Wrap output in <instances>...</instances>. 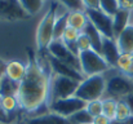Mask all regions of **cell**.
<instances>
[{"instance_id":"obj_1","label":"cell","mask_w":133,"mask_h":124,"mask_svg":"<svg viewBox=\"0 0 133 124\" xmlns=\"http://www.w3.org/2000/svg\"><path fill=\"white\" fill-rule=\"evenodd\" d=\"M50 74L44 66L34 57L30 56L26 65V74L19 83L17 94L18 105L25 111H35L48 102Z\"/></svg>"},{"instance_id":"obj_2","label":"cell","mask_w":133,"mask_h":124,"mask_svg":"<svg viewBox=\"0 0 133 124\" xmlns=\"http://www.w3.org/2000/svg\"><path fill=\"white\" fill-rule=\"evenodd\" d=\"M105 89H106V79L103 75L85 76L83 82L79 83L75 96L85 102H90L101 100V97L105 94Z\"/></svg>"},{"instance_id":"obj_3","label":"cell","mask_w":133,"mask_h":124,"mask_svg":"<svg viewBox=\"0 0 133 124\" xmlns=\"http://www.w3.org/2000/svg\"><path fill=\"white\" fill-rule=\"evenodd\" d=\"M57 5L58 3H54L49 6V9L46 10L44 17L42 18L39 26H38V31H36V45L39 52L46 50L49 44L53 40V29H54V23L57 19Z\"/></svg>"},{"instance_id":"obj_4","label":"cell","mask_w":133,"mask_h":124,"mask_svg":"<svg viewBox=\"0 0 133 124\" xmlns=\"http://www.w3.org/2000/svg\"><path fill=\"white\" fill-rule=\"evenodd\" d=\"M105 79H106L105 93L107 94L109 98H114L119 101V100H124L128 94L133 93V80L129 76L122 74L118 69L114 75Z\"/></svg>"},{"instance_id":"obj_5","label":"cell","mask_w":133,"mask_h":124,"mask_svg":"<svg viewBox=\"0 0 133 124\" xmlns=\"http://www.w3.org/2000/svg\"><path fill=\"white\" fill-rule=\"evenodd\" d=\"M79 83L74 79L56 75L50 78V85H49V96H48V105L50 102L69 98L75 96V92L79 87Z\"/></svg>"},{"instance_id":"obj_6","label":"cell","mask_w":133,"mask_h":124,"mask_svg":"<svg viewBox=\"0 0 133 124\" xmlns=\"http://www.w3.org/2000/svg\"><path fill=\"white\" fill-rule=\"evenodd\" d=\"M79 62H80V70L84 78L92 76V75H103L109 69H111L105 61V58L101 56V53L93 49L82 52L79 54Z\"/></svg>"},{"instance_id":"obj_7","label":"cell","mask_w":133,"mask_h":124,"mask_svg":"<svg viewBox=\"0 0 133 124\" xmlns=\"http://www.w3.org/2000/svg\"><path fill=\"white\" fill-rule=\"evenodd\" d=\"M48 106H49L50 113H54V114H57L59 116H63V118L69 119L75 113L85 109L87 102L80 100V98H78L76 96H72V97H69V98H63V100H58V101L50 102Z\"/></svg>"},{"instance_id":"obj_8","label":"cell","mask_w":133,"mask_h":124,"mask_svg":"<svg viewBox=\"0 0 133 124\" xmlns=\"http://www.w3.org/2000/svg\"><path fill=\"white\" fill-rule=\"evenodd\" d=\"M88 21L101 32L103 38L114 39L112 32V17L103 13L101 9H85Z\"/></svg>"},{"instance_id":"obj_9","label":"cell","mask_w":133,"mask_h":124,"mask_svg":"<svg viewBox=\"0 0 133 124\" xmlns=\"http://www.w3.org/2000/svg\"><path fill=\"white\" fill-rule=\"evenodd\" d=\"M46 52H48L49 56L57 58L58 61H61V62H63V63H66V65H69V66H71L75 70H78V71L82 73L79 57L74 56L67 49V47L65 45V43L62 40H52V43L49 44V47L46 49Z\"/></svg>"},{"instance_id":"obj_10","label":"cell","mask_w":133,"mask_h":124,"mask_svg":"<svg viewBox=\"0 0 133 124\" xmlns=\"http://www.w3.org/2000/svg\"><path fill=\"white\" fill-rule=\"evenodd\" d=\"M29 17L18 0H0V19L19 21Z\"/></svg>"},{"instance_id":"obj_11","label":"cell","mask_w":133,"mask_h":124,"mask_svg":"<svg viewBox=\"0 0 133 124\" xmlns=\"http://www.w3.org/2000/svg\"><path fill=\"white\" fill-rule=\"evenodd\" d=\"M48 61H49V65H50V69H52V73H54L56 75H61V76H66V78H70V79H74L76 82H83L84 79V75L75 70L74 67L58 61L57 58L52 57L48 54Z\"/></svg>"},{"instance_id":"obj_12","label":"cell","mask_w":133,"mask_h":124,"mask_svg":"<svg viewBox=\"0 0 133 124\" xmlns=\"http://www.w3.org/2000/svg\"><path fill=\"white\" fill-rule=\"evenodd\" d=\"M101 56L105 58V61L107 62V65L110 67L116 69V63L120 57V52L119 48L116 45L115 39H109V38H103L102 41V47H101Z\"/></svg>"},{"instance_id":"obj_13","label":"cell","mask_w":133,"mask_h":124,"mask_svg":"<svg viewBox=\"0 0 133 124\" xmlns=\"http://www.w3.org/2000/svg\"><path fill=\"white\" fill-rule=\"evenodd\" d=\"M120 54L133 53V25H128L115 39Z\"/></svg>"},{"instance_id":"obj_14","label":"cell","mask_w":133,"mask_h":124,"mask_svg":"<svg viewBox=\"0 0 133 124\" xmlns=\"http://www.w3.org/2000/svg\"><path fill=\"white\" fill-rule=\"evenodd\" d=\"M129 13L131 10L120 8L114 16H112V32H114V39H116L120 32L129 25Z\"/></svg>"},{"instance_id":"obj_15","label":"cell","mask_w":133,"mask_h":124,"mask_svg":"<svg viewBox=\"0 0 133 124\" xmlns=\"http://www.w3.org/2000/svg\"><path fill=\"white\" fill-rule=\"evenodd\" d=\"M26 74V65L21 61H9L5 63V75L17 83H21Z\"/></svg>"},{"instance_id":"obj_16","label":"cell","mask_w":133,"mask_h":124,"mask_svg":"<svg viewBox=\"0 0 133 124\" xmlns=\"http://www.w3.org/2000/svg\"><path fill=\"white\" fill-rule=\"evenodd\" d=\"M26 124H71L67 118L59 116L54 113H48L43 115H38L34 116L31 119H29Z\"/></svg>"},{"instance_id":"obj_17","label":"cell","mask_w":133,"mask_h":124,"mask_svg":"<svg viewBox=\"0 0 133 124\" xmlns=\"http://www.w3.org/2000/svg\"><path fill=\"white\" fill-rule=\"evenodd\" d=\"M88 17L84 12H70L67 16V23L70 27L78 30L79 32H83L85 26L88 25Z\"/></svg>"},{"instance_id":"obj_18","label":"cell","mask_w":133,"mask_h":124,"mask_svg":"<svg viewBox=\"0 0 133 124\" xmlns=\"http://www.w3.org/2000/svg\"><path fill=\"white\" fill-rule=\"evenodd\" d=\"M83 32L88 36V39L90 40L92 49L99 53L101 52V47H102V41H103V36L101 35V32L90 22H88V25L85 26V29L83 30Z\"/></svg>"},{"instance_id":"obj_19","label":"cell","mask_w":133,"mask_h":124,"mask_svg":"<svg viewBox=\"0 0 133 124\" xmlns=\"http://www.w3.org/2000/svg\"><path fill=\"white\" fill-rule=\"evenodd\" d=\"M18 90H19V83L9 79L5 74L1 76V79H0V97H5V96H16L17 97Z\"/></svg>"},{"instance_id":"obj_20","label":"cell","mask_w":133,"mask_h":124,"mask_svg":"<svg viewBox=\"0 0 133 124\" xmlns=\"http://www.w3.org/2000/svg\"><path fill=\"white\" fill-rule=\"evenodd\" d=\"M116 69L122 74L132 78L133 76V53L120 54V57L118 60V63H116Z\"/></svg>"},{"instance_id":"obj_21","label":"cell","mask_w":133,"mask_h":124,"mask_svg":"<svg viewBox=\"0 0 133 124\" xmlns=\"http://www.w3.org/2000/svg\"><path fill=\"white\" fill-rule=\"evenodd\" d=\"M133 118L132 110L128 106V103L124 100L118 101L116 106V115H115V122H128L129 119Z\"/></svg>"},{"instance_id":"obj_22","label":"cell","mask_w":133,"mask_h":124,"mask_svg":"<svg viewBox=\"0 0 133 124\" xmlns=\"http://www.w3.org/2000/svg\"><path fill=\"white\" fill-rule=\"evenodd\" d=\"M23 10L27 13V16H35L38 14L44 4V0H18Z\"/></svg>"},{"instance_id":"obj_23","label":"cell","mask_w":133,"mask_h":124,"mask_svg":"<svg viewBox=\"0 0 133 124\" xmlns=\"http://www.w3.org/2000/svg\"><path fill=\"white\" fill-rule=\"evenodd\" d=\"M116 106H118V100L106 97L105 100H102V115L114 122L116 115Z\"/></svg>"},{"instance_id":"obj_24","label":"cell","mask_w":133,"mask_h":124,"mask_svg":"<svg viewBox=\"0 0 133 124\" xmlns=\"http://www.w3.org/2000/svg\"><path fill=\"white\" fill-rule=\"evenodd\" d=\"M69 13L57 17L56 23H54V29H53V40H61L62 39V35H63L65 30L67 29V26H69V23H67V16H69Z\"/></svg>"},{"instance_id":"obj_25","label":"cell","mask_w":133,"mask_h":124,"mask_svg":"<svg viewBox=\"0 0 133 124\" xmlns=\"http://www.w3.org/2000/svg\"><path fill=\"white\" fill-rule=\"evenodd\" d=\"M93 119L94 118L89 114L85 109L75 113L74 115H71L69 118V120H70L71 124H93Z\"/></svg>"},{"instance_id":"obj_26","label":"cell","mask_w":133,"mask_h":124,"mask_svg":"<svg viewBox=\"0 0 133 124\" xmlns=\"http://www.w3.org/2000/svg\"><path fill=\"white\" fill-rule=\"evenodd\" d=\"M99 9L107 16L112 17L120 9L119 0H99Z\"/></svg>"},{"instance_id":"obj_27","label":"cell","mask_w":133,"mask_h":124,"mask_svg":"<svg viewBox=\"0 0 133 124\" xmlns=\"http://www.w3.org/2000/svg\"><path fill=\"white\" fill-rule=\"evenodd\" d=\"M0 107H1L6 114L14 111L17 107H19L17 97H16V96H5V97H0Z\"/></svg>"},{"instance_id":"obj_28","label":"cell","mask_w":133,"mask_h":124,"mask_svg":"<svg viewBox=\"0 0 133 124\" xmlns=\"http://www.w3.org/2000/svg\"><path fill=\"white\" fill-rule=\"evenodd\" d=\"M61 5H63L69 12H84L85 6L82 0H57Z\"/></svg>"},{"instance_id":"obj_29","label":"cell","mask_w":133,"mask_h":124,"mask_svg":"<svg viewBox=\"0 0 133 124\" xmlns=\"http://www.w3.org/2000/svg\"><path fill=\"white\" fill-rule=\"evenodd\" d=\"M85 110L93 118H96L98 115H102V100H96V101L87 102Z\"/></svg>"},{"instance_id":"obj_30","label":"cell","mask_w":133,"mask_h":124,"mask_svg":"<svg viewBox=\"0 0 133 124\" xmlns=\"http://www.w3.org/2000/svg\"><path fill=\"white\" fill-rule=\"evenodd\" d=\"M79 35H80V32H79L78 30H75V29H72V27L67 26V29L65 30V32H63V35H62V39H61V40L63 41L65 44L76 43L78 38H79Z\"/></svg>"},{"instance_id":"obj_31","label":"cell","mask_w":133,"mask_h":124,"mask_svg":"<svg viewBox=\"0 0 133 124\" xmlns=\"http://www.w3.org/2000/svg\"><path fill=\"white\" fill-rule=\"evenodd\" d=\"M76 47L79 49V52H87V50H90L92 49V44H90V40L88 39V36L84 34V32H80L78 40H76Z\"/></svg>"},{"instance_id":"obj_32","label":"cell","mask_w":133,"mask_h":124,"mask_svg":"<svg viewBox=\"0 0 133 124\" xmlns=\"http://www.w3.org/2000/svg\"><path fill=\"white\" fill-rule=\"evenodd\" d=\"M85 9H99V0H82Z\"/></svg>"},{"instance_id":"obj_33","label":"cell","mask_w":133,"mask_h":124,"mask_svg":"<svg viewBox=\"0 0 133 124\" xmlns=\"http://www.w3.org/2000/svg\"><path fill=\"white\" fill-rule=\"evenodd\" d=\"M112 120H110L109 118H106L105 115H98L93 119V124H111Z\"/></svg>"},{"instance_id":"obj_34","label":"cell","mask_w":133,"mask_h":124,"mask_svg":"<svg viewBox=\"0 0 133 124\" xmlns=\"http://www.w3.org/2000/svg\"><path fill=\"white\" fill-rule=\"evenodd\" d=\"M120 8L127 9V10H132L133 9V0H119Z\"/></svg>"},{"instance_id":"obj_35","label":"cell","mask_w":133,"mask_h":124,"mask_svg":"<svg viewBox=\"0 0 133 124\" xmlns=\"http://www.w3.org/2000/svg\"><path fill=\"white\" fill-rule=\"evenodd\" d=\"M5 63H6V62H4V61L0 60V79H1V76L5 74Z\"/></svg>"},{"instance_id":"obj_36","label":"cell","mask_w":133,"mask_h":124,"mask_svg":"<svg viewBox=\"0 0 133 124\" xmlns=\"http://www.w3.org/2000/svg\"><path fill=\"white\" fill-rule=\"evenodd\" d=\"M131 79H132V80H133V76H132V78H131Z\"/></svg>"},{"instance_id":"obj_37","label":"cell","mask_w":133,"mask_h":124,"mask_svg":"<svg viewBox=\"0 0 133 124\" xmlns=\"http://www.w3.org/2000/svg\"><path fill=\"white\" fill-rule=\"evenodd\" d=\"M44 1H45V0H44Z\"/></svg>"}]
</instances>
